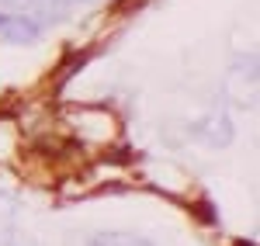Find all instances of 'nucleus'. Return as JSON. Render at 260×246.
Masks as SVG:
<instances>
[{"instance_id": "1", "label": "nucleus", "mask_w": 260, "mask_h": 246, "mask_svg": "<svg viewBox=\"0 0 260 246\" xmlns=\"http://www.w3.org/2000/svg\"><path fill=\"white\" fill-rule=\"evenodd\" d=\"M42 35V24L35 18H24V14H7V11H0V39L7 42H35Z\"/></svg>"}, {"instance_id": "4", "label": "nucleus", "mask_w": 260, "mask_h": 246, "mask_svg": "<svg viewBox=\"0 0 260 246\" xmlns=\"http://www.w3.org/2000/svg\"><path fill=\"white\" fill-rule=\"evenodd\" d=\"M90 246H153V243L136 236V232H98Z\"/></svg>"}, {"instance_id": "3", "label": "nucleus", "mask_w": 260, "mask_h": 246, "mask_svg": "<svg viewBox=\"0 0 260 246\" xmlns=\"http://www.w3.org/2000/svg\"><path fill=\"white\" fill-rule=\"evenodd\" d=\"M194 135L205 139L208 146H225L233 139V122H229L225 115H208L205 122L194 125Z\"/></svg>"}, {"instance_id": "6", "label": "nucleus", "mask_w": 260, "mask_h": 246, "mask_svg": "<svg viewBox=\"0 0 260 246\" xmlns=\"http://www.w3.org/2000/svg\"><path fill=\"white\" fill-rule=\"evenodd\" d=\"M18 246H35V243H18Z\"/></svg>"}, {"instance_id": "5", "label": "nucleus", "mask_w": 260, "mask_h": 246, "mask_svg": "<svg viewBox=\"0 0 260 246\" xmlns=\"http://www.w3.org/2000/svg\"><path fill=\"white\" fill-rule=\"evenodd\" d=\"M7 4H14V7H28V4H39V0H7Z\"/></svg>"}, {"instance_id": "2", "label": "nucleus", "mask_w": 260, "mask_h": 246, "mask_svg": "<svg viewBox=\"0 0 260 246\" xmlns=\"http://www.w3.org/2000/svg\"><path fill=\"white\" fill-rule=\"evenodd\" d=\"M229 83H233V94H236L240 104L253 101V90H257V62L253 59H240L236 66H233Z\"/></svg>"}]
</instances>
